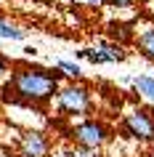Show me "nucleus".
Listing matches in <instances>:
<instances>
[{"instance_id": "obj_15", "label": "nucleus", "mask_w": 154, "mask_h": 157, "mask_svg": "<svg viewBox=\"0 0 154 157\" xmlns=\"http://www.w3.org/2000/svg\"><path fill=\"white\" fill-rule=\"evenodd\" d=\"M90 3H101V0H90Z\"/></svg>"}, {"instance_id": "obj_9", "label": "nucleus", "mask_w": 154, "mask_h": 157, "mask_svg": "<svg viewBox=\"0 0 154 157\" xmlns=\"http://www.w3.org/2000/svg\"><path fill=\"white\" fill-rule=\"evenodd\" d=\"M66 157H98V149H88V147H74L66 152Z\"/></svg>"}, {"instance_id": "obj_6", "label": "nucleus", "mask_w": 154, "mask_h": 157, "mask_svg": "<svg viewBox=\"0 0 154 157\" xmlns=\"http://www.w3.org/2000/svg\"><path fill=\"white\" fill-rule=\"evenodd\" d=\"M138 48H141L144 56L154 59V29H149V32H144L141 37H138Z\"/></svg>"}, {"instance_id": "obj_1", "label": "nucleus", "mask_w": 154, "mask_h": 157, "mask_svg": "<svg viewBox=\"0 0 154 157\" xmlns=\"http://www.w3.org/2000/svg\"><path fill=\"white\" fill-rule=\"evenodd\" d=\"M58 88V75H48L43 69H19L13 72L6 91H13L19 101H45Z\"/></svg>"}, {"instance_id": "obj_7", "label": "nucleus", "mask_w": 154, "mask_h": 157, "mask_svg": "<svg viewBox=\"0 0 154 157\" xmlns=\"http://www.w3.org/2000/svg\"><path fill=\"white\" fill-rule=\"evenodd\" d=\"M136 88H138V93H144L146 99L154 101V80H152V77H138V80H136Z\"/></svg>"}, {"instance_id": "obj_13", "label": "nucleus", "mask_w": 154, "mask_h": 157, "mask_svg": "<svg viewBox=\"0 0 154 157\" xmlns=\"http://www.w3.org/2000/svg\"><path fill=\"white\" fill-rule=\"evenodd\" d=\"M6 69H8V64H6V59H3V56H0V75H3V72H6Z\"/></svg>"}, {"instance_id": "obj_10", "label": "nucleus", "mask_w": 154, "mask_h": 157, "mask_svg": "<svg viewBox=\"0 0 154 157\" xmlns=\"http://www.w3.org/2000/svg\"><path fill=\"white\" fill-rule=\"evenodd\" d=\"M112 35H114V37H120V40H128V37H130V27H125V24H112Z\"/></svg>"}, {"instance_id": "obj_12", "label": "nucleus", "mask_w": 154, "mask_h": 157, "mask_svg": "<svg viewBox=\"0 0 154 157\" xmlns=\"http://www.w3.org/2000/svg\"><path fill=\"white\" fill-rule=\"evenodd\" d=\"M109 3H114V6H128V3H133V0H109Z\"/></svg>"}, {"instance_id": "obj_8", "label": "nucleus", "mask_w": 154, "mask_h": 157, "mask_svg": "<svg viewBox=\"0 0 154 157\" xmlns=\"http://www.w3.org/2000/svg\"><path fill=\"white\" fill-rule=\"evenodd\" d=\"M0 37L21 40V37H24V29H16V27H11V24H6V21H0Z\"/></svg>"}, {"instance_id": "obj_5", "label": "nucleus", "mask_w": 154, "mask_h": 157, "mask_svg": "<svg viewBox=\"0 0 154 157\" xmlns=\"http://www.w3.org/2000/svg\"><path fill=\"white\" fill-rule=\"evenodd\" d=\"M19 152L21 157H48V141L40 131H29L19 141Z\"/></svg>"}, {"instance_id": "obj_3", "label": "nucleus", "mask_w": 154, "mask_h": 157, "mask_svg": "<svg viewBox=\"0 0 154 157\" xmlns=\"http://www.w3.org/2000/svg\"><path fill=\"white\" fill-rule=\"evenodd\" d=\"M125 131L133 139L154 141V115L149 109H133L125 115Z\"/></svg>"}, {"instance_id": "obj_4", "label": "nucleus", "mask_w": 154, "mask_h": 157, "mask_svg": "<svg viewBox=\"0 0 154 157\" xmlns=\"http://www.w3.org/2000/svg\"><path fill=\"white\" fill-rule=\"evenodd\" d=\"M90 107V96L82 85H69L58 93V109L66 115H82Z\"/></svg>"}, {"instance_id": "obj_14", "label": "nucleus", "mask_w": 154, "mask_h": 157, "mask_svg": "<svg viewBox=\"0 0 154 157\" xmlns=\"http://www.w3.org/2000/svg\"><path fill=\"white\" fill-rule=\"evenodd\" d=\"M146 157H154V152H149V155H146Z\"/></svg>"}, {"instance_id": "obj_2", "label": "nucleus", "mask_w": 154, "mask_h": 157, "mask_svg": "<svg viewBox=\"0 0 154 157\" xmlns=\"http://www.w3.org/2000/svg\"><path fill=\"white\" fill-rule=\"evenodd\" d=\"M72 136L80 147L88 149H98L109 141V128L104 123H96V120H88V123H80L77 128H72Z\"/></svg>"}, {"instance_id": "obj_11", "label": "nucleus", "mask_w": 154, "mask_h": 157, "mask_svg": "<svg viewBox=\"0 0 154 157\" xmlns=\"http://www.w3.org/2000/svg\"><path fill=\"white\" fill-rule=\"evenodd\" d=\"M58 67H61V69H66V75H80V67L72 64V61H58Z\"/></svg>"}]
</instances>
